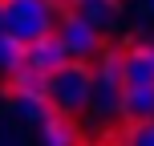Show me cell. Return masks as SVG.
Returning <instances> with one entry per match:
<instances>
[{
    "label": "cell",
    "mask_w": 154,
    "mask_h": 146,
    "mask_svg": "<svg viewBox=\"0 0 154 146\" xmlns=\"http://www.w3.org/2000/svg\"><path fill=\"white\" fill-rule=\"evenodd\" d=\"M8 89H12L16 101H41V106H49V77L29 69V65L8 73Z\"/></svg>",
    "instance_id": "obj_6"
},
{
    "label": "cell",
    "mask_w": 154,
    "mask_h": 146,
    "mask_svg": "<svg viewBox=\"0 0 154 146\" xmlns=\"http://www.w3.org/2000/svg\"><path fill=\"white\" fill-rule=\"evenodd\" d=\"M89 93H93V69L85 61H69L57 73H49V106H53V114H65V118L85 114Z\"/></svg>",
    "instance_id": "obj_1"
},
{
    "label": "cell",
    "mask_w": 154,
    "mask_h": 146,
    "mask_svg": "<svg viewBox=\"0 0 154 146\" xmlns=\"http://www.w3.org/2000/svg\"><path fill=\"white\" fill-rule=\"evenodd\" d=\"M41 138H45V146H73V122L65 114H49L41 122Z\"/></svg>",
    "instance_id": "obj_9"
},
{
    "label": "cell",
    "mask_w": 154,
    "mask_h": 146,
    "mask_svg": "<svg viewBox=\"0 0 154 146\" xmlns=\"http://www.w3.org/2000/svg\"><path fill=\"white\" fill-rule=\"evenodd\" d=\"M0 33H8V20H4V8H0Z\"/></svg>",
    "instance_id": "obj_12"
},
{
    "label": "cell",
    "mask_w": 154,
    "mask_h": 146,
    "mask_svg": "<svg viewBox=\"0 0 154 146\" xmlns=\"http://www.w3.org/2000/svg\"><path fill=\"white\" fill-rule=\"evenodd\" d=\"M53 37H57V45L65 49V57H69V61H85V57L101 53L97 29H93V24H85L77 12H65V16H61V24H57Z\"/></svg>",
    "instance_id": "obj_3"
},
{
    "label": "cell",
    "mask_w": 154,
    "mask_h": 146,
    "mask_svg": "<svg viewBox=\"0 0 154 146\" xmlns=\"http://www.w3.org/2000/svg\"><path fill=\"white\" fill-rule=\"evenodd\" d=\"M24 65L49 77V73L61 69V65H69V57L57 45V37H41V41H32V45H24Z\"/></svg>",
    "instance_id": "obj_5"
},
{
    "label": "cell",
    "mask_w": 154,
    "mask_h": 146,
    "mask_svg": "<svg viewBox=\"0 0 154 146\" xmlns=\"http://www.w3.org/2000/svg\"><path fill=\"white\" fill-rule=\"evenodd\" d=\"M49 4H53V8H61V4H65V0H49Z\"/></svg>",
    "instance_id": "obj_14"
},
{
    "label": "cell",
    "mask_w": 154,
    "mask_h": 146,
    "mask_svg": "<svg viewBox=\"0 0 154 146\" xmlns=\"http://www.w3.org/2000/svg\"><path fill=\"white\" fill-rule=\"evenodd\" d=\"M122 81L126 85H154V41L130 45L122 53Z\"/></svg>",
    "instance_id": "obj_4"
},
{
    "label": "cell",
    "mask_w": 154,
    "mask_h": 146,
    "mask_svg": "<svg viewBox=\"0 0 154 146\" xmlns=\"http://www.w3.org/2000/svg\"><path fill=\"white\" fill-rule=\"evenodd\" d=\"M24 65V41H16L12 33H0V73H12Z\"/></svg>",
    "instance_id": "obj_10"
},
{
    "label": "cell",
    "mask_w": 154,
    "mask_h": 146,
    "mask_svg": "<svg viewBox=\"0 0 154 146\" xmlns=\"http://www.w3.org/2000/svg\"><path fill=\"white\" fill-rule=\"evenodd\" d=\"M146 12H150V16H154V0H146Z\"/></svg>",
    "instance_id": "obj_13"
},
{
    "label": "cell",
    "mask_w": 154,
    "mask_h": 146,
    "mask_svg": "<svg viewBox=\"0 0 154 146\" xmlns=\"http://www.w3.org/2000/svg\"><path fill=\"white\" fill-rule=\"evenodd\" d=\"M130 146H154V122L130 126Z\"/></svg>",
    "instance_id": "obj_11"
},
{
    "label": "cell",
    "mask_w": 154,
    "mask_h": 146,
    "mask_svg": "<svg viewBox=\"0 0 154 146\" xmlns=\"http://www.w3.org/2000/svg\"><path fill=\"white\" fill-rule=\"evenodd\" d=\"M73 12L81 16L85 24L93 29H114V16H118V0H73Z\"/></svg>",
    "instance_id": "obj_8"
},
{
    "label": "cell",
    "mask_w": 154,
    "mask_h": 146,
    "mask_svg": "<svg viewBox=\"0 0 154 146\" xmlns=\"http://www.w3.org/2000/svg\"><path fill=\"white\" fill-rule=\"evenodd\" d=\"M0 8H4L8 33L16 41H24V45H32L41 37H53L57 24H61L57 20V8L49 0H0Z\"/></svg>",
    "instance_id": "obj_2"
},
{
    "label": "cell",
    "mask_w": 154,
    "mask_h": 146,
    "mask_svg": "<svg viewBox=\"0 0 154 146\" xmlns=\"http://www.w3.org/2000/svg\"><path fill=\"white\" fill-rule=\"evenodd\" d=\"M122 118L130 126L154 122V85H126V93H122Z\"/></svg>",
    "instance_id": "obj_7"
}]
</instances>
